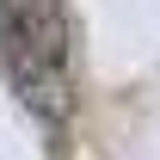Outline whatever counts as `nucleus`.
<instances>
[{
    "instance_id": "nucleus-1",
    "label": "nucleus",
    "mask_w": 160,
    "mask_h": 160,
    "mask_svg": "<svg viewBox=\"0 0 160 160\" xmlns=\"http://www.w3.org/2000/svg\"><path fill=\"white\" fill-rule=\"evenodd\" d=\"M0 68L43 129H56L74 105V43L62 0H0Z\"/></svg>"
}]
</instances>
